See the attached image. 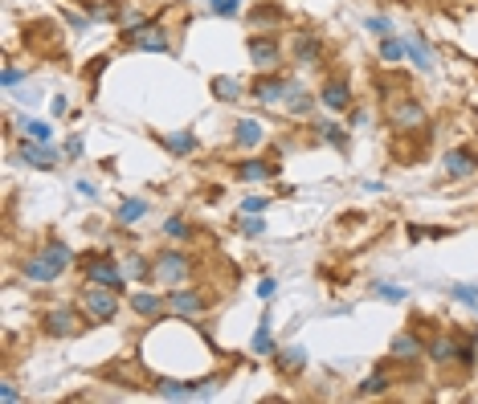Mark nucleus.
Instances as JSON below:
<instances>
[{"mask_svg":"<svg viewBox=\"0 0 478 404\" xmlns=\"http://www.w3.org/2000/svg\"><path fill=\"white\" fill-rule=\"evenodd\" d=\"M82 314L94 318V323H111L115 314H119V298H115V290L111 286H98V282H90L86 290H82Z\"/></svg>","mask_w":478,"mask_h":404,"instance_id":"f03ea898","label":"nucleus"},{"mask_svg":"<svg viewBox=\"0 0 478 404\" xmlns=\"http://www.w3.org/2000/svg\"><path fill=\"white\" fill-rule=\"evenodd\" d=\"M261 139H266V131H261L258 119H241V123H237V143H241V147H258Z\"/></svg>","mask_w":478,"mask_h":404,"instance_id":"f3484780","label":"nucleus"},{"mask_svg":"<svg viewBox=\"0 0 478 404\" xmlns=\"http://www.w3.org/2000/svg\"><path fill=\"white\" fill-rule=\"evenodd\" d=\"M25 139H37V143H49V123H42V119H25Z\"/></svg>","mask_w":478,"mask_h":404,"instance_id":"bb28decb","label":"nucleus"},{"mask_svg":"<svg viewBox=\"0 0 478 404\" xmlns=\"http://www.w3.org/2000/svg\"><path fill=\"white\" fill-rule=\"evenodd\" d=\"M21 82V70L17 66H4V86H17Z\"/></svg>","mask_w":478,"mask_h":404,"instance_id":"a19ab883","label":"nucleus"},{"mask_svg":"<svg viewBox=\"0 0 478 404\" xmlns=\"http://www.w3.org/2000/svg\"><path fill=\"white\" fill-rule=\"evenodd\" d=\"M164 233H168V237H176V241H184V237H188V224L180 221V217H172V221L164 224Z\"/></svg>","mask_w":478,"mask_h":404,"instance_id":"e433bc0d","label":"nucleus"},{"mask_svg":"<svg viewBox=\"0 0 478 404\" xmlns=\"http://www.w3.org/2000/svg\"><path fill=\"white\" fill-rule=\"evenodd\" d=\"M319 135H323L331 147H344V143H348V139H344V131H340L335 123H323V127H319Z\"/></svg>","mask_w":478,"mask_h":404,"instance_id":"72a5a7b5","label":"nucleus"},{"mask_svg":"<svg viewBox=\"0 0 478 404\" xmlns=\"http://www.w3.org/2000/svg\"><path fill=\"white\" fill-rule=\"evenodd\" d=\"M66 110H70V98H66V94H57V98H53V115H66Z\"/></svg>","mask_w":478,"mask_h":404,"instance_id":"37998d69","label":"nucleus"},{"mask_svg":"<svg viewBox=\"0 0 478 404\" xmlns=\"http://www.w3.org/2000/svg\"><path fill=\"white\" fill-rule=\"evenodd\" d=\"M392 356L401 359V363H413V359L421 356V343H417L413 335H396V339H392Z\"/></svg>","mask_w":478,"mask_h":404,"instance_id":"dca6fc26","label":"nucleus"},{"mask_svg":"<svg viewBox=\"0 0 478 404\" xmlns=\"http://www.w3.org/2000/svg\"><path fill=\"white\" fill-rule=\"evenodd\" d=\"M364 396H376V392H385V376H372V380H364V388H360Z\"/></svg>","mask_w":478,"mask_h":404,"instance_id":"4c0bfd02","label":"nucleus"},{"mask_svg":"<svg viewBox=\"0 0 478 404\" xmlns=\"http://www.w3.org/2000/svg\"><path fill=\"white\" fill-rule=\"evenodd\" d=\"M319 53H323V41H319V37H299V41H295V57H299L303 66L319 61Z\"/></svg>","mask_w":478,"mask_h":404,"instance_id":"a211bd4d","label":"nucleus"},{"mask_svg":"<svg viewBox=\"0 0 478 404\" xmlns=\"http://www.w3.org/2000/svg\"><path fill=\"white\" fill-rule=\"evenodd\" d=\"M250 57H254L258 70H270V66L278 61V45L270 41V37H254V41H250Z\"/></svg>","mask_w":478,"mask_h":404,"instance_id":"9b49d317","label":"nucleus"},{"mask_svg":"<svg viewBox=\"0 0 478 404\" xmlns=\"http://www.w3.org/2000/svg\"><path fill=\"white\" fill-rule=\"evenodd\" d=\"M405 53L413 57V66H417V70H425V74L434 70V53H430V45L421 41V37H413V41L405 45Z\"/></svg>","mask_w":478,"mask_h":404,"instance_id":"2eb2a0df","label":"nucleus"},{"mask_svg":"<svg viewBox=\"0 0 478 404\" xmlns=\"http://www.w3.org/2000/svg\"><path fill=\"white\" fill-rule=\"evenodd\" d=\"M131 311H139V314H160V298H156V294H135V298H131Z\"/></svg>","mask_w":478,"mask_h":404,"instance_id":"cd10ccee","label":"nucleus"},{"mask_svg":"<svg viewBox=\"0 0 478 404\" xmlns=\"http://www.w3.org/2000/svg\"><path fill=\"white\" fill-rule=\"evenodd\" d=\"M156 278H160L164 286H180V282L188 278V258H184V253H176V249L160 253V262H156Z\"/></svg>","mask_w":478,"mask_h":404,"instance_id":"39448f33","label":"nucleus"},{"mask_svg":"<svg viewBox=\"0 0 478 404\" xmlns=\"http://www.w3.org/2000/svg\"><path fill=\"white\" fill-rule=\"evenodd\" d=\"M213 94L225 98V102H233V98H241V82H237V78H217V82H213Z\"/></svg>","mask_w":478,"mask_h":404,"instance_id":"5701e85b","label":"nucleus"},{"mask_svg":"<svg viewBox=\"0 0 478 404\" xmlns=\"http://www.w3.org/2000/svg\"><path fill=\"white\" fill-rule=\"evenodd\" d=\"M143 213H147V204H143V200H123V204H119V221H123V224L139 221Z\"/></svg>","mask_w":478,"mask_h":404,"instance_id":"393cba45","label":"nucleus"},{"mask_svg":"<svg viewBox=\"0 0 478 404\" xmlns=\"http://www.w3.org/2000/svg\"><path fill=\"white\" fill-rule=\"evenodd\" d=\"M86 278L98 282V286H111V290H123V286H127V273L115 266L111 258H94V262H86Z\"/></svg>","mask_w":478,"mask_h":404,"instance_id":"20e7f679","label":"nucleus"},{"mask_svg":"<svg viewBox=\"0 0 478 404\" xmlns=\"http://www.w3.org/2000/svg\"><path fill=\"white\" fill-rule=\"evenodd\" d=\"M274 290H278V286H274V278H261V282H258V298H274Z\"/></svg>","mask_w":478,"mask_h":404,"instance_id":"ea45409f","label":"nucleus"},{"mask_svg":"<svg viewBox=\"0 0 478 404\" xmlns=\"http://www.w3.org/2000/svg\"><path fill=\"white\" fill-rule=\"evenodd\" d=\"M303 363H306V352H303V347H286V352L278 356V367H282V372H299Z\"/></svg>","mask_w":478,"mask_h":404,"instance_id":"4be33fe9","label":"nucleus"},{"mask_svg":"<svg viewBox=\"0 0 478 404\" xmlns=\"http://www.w3.org/2000/svg\"><path fill=\"white\" fill-rule=\"evenodd\" d=\"M376 294H380L385 302H405V294H409V290H405V286H389V282H380V286H376Z\"/></svg>","mask_w":478,"mask_h":404,"instance_id":"c756f323","label":"nucleus"},{"mask_svg":"<svg viewBox=\"0 0 478 404\" xmlns=\"http://www.w3.org/2000/svg\"><path fill=\"white\" fill-rule=\"evenodd\" d=\"M241 233H246V237H261V233H266V224H261V213H258V217H254V213H246V221H241Z\"/></svg>","mask_w":478,"mask_h":404,"instance_id":"473e14b6","label":"nucleus"},{"mask_svg":"<svg viewBox=\"0 0 478 404\" xmlns=\"http://www.w3.org/2000/svg\"><path fill=\"white\" fill-rule=\"evenodd\" d=\"M445 172H450L454 180L470 176V172H475V155H470V151H462V147H458V151H450V155H445Z\"/></svg>","mask_w":478,"mask_h":404,"instance_id":"ddd939ff","label":"nucleus"},{"mask_svg":"<svg viewBox=\"0 0 478 404\" xmlns=\"http://www.w3.org/2000/svg\"><path fill=\"white\" fill-rule=\"evenodd\" d=\"M450 294H454L458 302H466V307H478V286H466V282H462V286H454Z\"/></svg>","mask_w":478,"mask_h":404,"instance_id":"7c9ffc66","label":"nucleus"},{"mask_svg":"<svg viewBox=\"0 0 478 404\" xmlns=\"http://www.w3.org/2000/svg\"><path fill=\"white\" fill-rule=\"evenodd\" d=\"M160 396L168 401H192V396H213L217 392V380H201V384H188V380H160L156 384Z\"/></svg>","mask_w":478,"mask_h":404,"instance_id":"7ed1b4c3","label":"nucleus"},{"mask_svg":"<svg viewBox=\"0 0 478 404\" xmlns=\"http://www.w3.org/2000/svg\"><path fill=\"white\" fill-rule=\"evenodd\" d=\"M168 302H172L176 314H201V307H205V302H201V294H192V290H172V298H168Z\"/></svg>","mask_w":478,"mask_h":404,"instance_id":"4468645a","label":"nucleus"},{"mask_svg":"<svg viewBox=\"0 0 478 404\" xmlns=\"http://www.w3.org/2000/svg\"><path fill=\"white\" fill-rule=\"evenodd\" d=\"M209 8H213L217 17H233V12L241 8V0H209Z\"/></svg>","mask_w":478,"mask_h":404,"instance_id":"c9c22d12","label":"nucleus"},{"mask_svg":"<svg viewBox=\"0 0 478 404\" xmlns=\"http://www.w3.org/2000/svg\"><path fill=\"white\" fill-rule=\"evenodd\" d=\"M237 176L241 180H270L274 168H270V164H258V160H246V164H237Z\"/></svg>","mask_w":478,"mask_h":404,"instance_id":"412c9836","label":"nucleus"},{"mask_svg":"<svg viewBox=\"0 0 478 404\" xmlns=\"http://www.w3.org/2000/svg\"><path fill=\"white\" fill-rule=\"evenodd\" d=\"M254 352H258V356H270V352H274V339H270V314H261V318H258V331H254Z\"/></svg>","mask_w":478,"mask_h":404,"instance_id":"6ab92c4d","label":"nucleus"},{"mask_svg":"<svg viewBox=\"0 0 478 404\" xmlns=\"http://www.w3.org/2000/svg\"><path fill=\"white\" fill-rule=\"evenodd\" d=\"M266 204H270L266 196H246V204H241V209H246V213H266Z\"/></svg>","mask_w":478,"mask_h":404,"instance_id":"58836bf2","label":"nucleus"},{"mask_svg":"<svg viewBox=\"0 0 478 404\" xmlns=\"http://www.w3.org/2000/svg\"><path fill=\"white\" fill-rule=\"evenodd\" d=\"M164 147H168V151H176V155H188V151L196 147V135H192V131H176V135H168V139H164Z\"/></svg>","mask_w":478,"mask_h":404,"instance_id":"aec40b11","label":"nucleus"},{"mask_svg":"<svg viewBox=\"0 0 478 404\" xmlns=\"http://www.w3.org/2000/svg\"><path fill=\"white\" fill-rule=\"evenodd\" d=\"M66 155L78 160V155H82V139H70V143H66Z\"/></svg>","mask_w":478,"mask_h":404,"instance_id":"c03bdc74","label":"nucleus"},{"mask_svg":"<svg viewBox=\"0 0 478 404\" xmlns=\"http://www.w3.org/2000/svg\"><path fill=\"white\" fill-rule=\"evenodd\" d=\"M380 57H385V61H401V57H405V45L396 41V37H380Z\"/></svg>","mask_w":478,"mask_h":404,"instance_id":"c85d7f7f","label":"nucleus"},{"mask_svg":"<svg viewBox=\"0 0 478 404\" xmlns=\"http://www.w3.org/2000/svg\"><path fill=\"white\" fill-rule=\"evenodd\" d=\"M45 331H49V335H74V331H78V314L66 311V307H62V311H49L45 314Z\"/></svg>","mask_w":478,"mask_h":404,"instance_id":"1a4fd4ad","label":"nucleus"},{"mask_svg":"<svg viewBox=\"0 0 478 404\" xmlns=\"http://www.w3.org/2000/svg\"><path fill=\"white\" fill-rule=\"evenodd\" d=\"M21 164H29V168H53L57 155H53L45 143H37V139H25V147H21Z\"/></svg>","mask_w":478,"mask_h":404,"instance_id":"6e6552de","label":"nucleus"},{"mask_svg":"<svg viewBox=\"0 0 478 404\" xmlns=\"http://www.w3.org/2000/svg\"><path fill=\"white\" fill-rule=\"evenodd\" d=\"M368 33H376V37H392V21H385V17H368Z\"/></svg>","mask_w":478,"mask_h":404,"instance_id":"f704fd0d","label":"nucleus"},{"mask_svg":"<svg viewBox=\"0 0 478 404\" xmlns=\"http://www.w3.org/2000/svg\"><path fill=\"white\" fill-rule=\"evenodd\" d=\"M78 192H82V196H98V188H94L90 180H78Z\"/></svg>","mask_w":478,"mask_h":404,"instance_id":"a18cd8bd","label":"nucleus"},{"mask_svg":"<svg viewBox=\"0 0 478 404\" xmlns=\"http://www.w3.org/2000/svg\"><path fill=\"white\" fill-rule=\"evenodd\" d=\"M123 273H127V278H143V273H147V262H143L139 253H127V262H123Z\"/></svg>","mask_w":478,"mask_h":404,"instance_id":"2f4dec72","label":"nucleus"},{"mask_svg":"<svg viewBox=\"0 0 478 404\" xmlns=\"http://www.w3.org/2000/svg\"><path fill=\"white\" fill-rule=\"evenodd\" d=\"M389 123H392V127H401V131H409V127H421V123H425V110H421V102L405 98V102H396V106L389 110Z\"/></svg>","mask_w":478,"mask_h":404,"instance_id":"0eeeda50","label":"nucleus"},{"mask_svg":"<svg viewBox=\"0 0 478 404\" xmlns=\"http://www.w3.org/2000/svg\"><path fill=\"white\" fill-rule=\"evenodd\" d=\"M17 98H21V102H37L42 94H37V90H29V86H25V90H21V94H17Z\"/></svg>","mask_w":478,"mask_h":404,"instance_id":"49530a36","label":"nucleus"},{"mask_svg":"<svg viewBox=\"0 0 478 404\" xmlns=\"http://www.w3.org/2000/svg\"><path fill=\"white\" fill-rule=\"evenodd\" d=\"M286 106H291L295 115H306V110H311V94H303L299 86H291L286 90Z\"/></svg>","mask_w":478,"mask_h":404,"instance_id":"b1692460","label":"nucleus"},{"mask_svg":"<svg viewBox=\"0 0 478 404\" xmlns=\"http://www.w3.org/2000/svg\"><path fill=\"white\" fill-rule=\"evenodd\" d=\"M351 90H348V82H344V78H331V82H327V86H323V94H319V98H323V106H331V110H348V98Z\"/></svg>","mask_w":478,"mask_h":404,"instance_id":"9d476101","label":"nucleus"},{"mask_svg":"<svg viewBox=\"0 0 478 404\" xmlns=\"http://www.w3.org/2000/svg\"><path fill=\"white\" fill-rule=\"evenodd\" d=\"M286 90H291L286 78H258V82H254V98H258V102H278Z\"/></svg>","mask_w":478,"mask_h":404,"instance_id":"f8f14e48","label":"nucleus"},{"mask_svg":"<svg viewBox=\"0 0 478 404\" xmlns=\"http://www.w3.org/2000/svg\"><path fill=\"white\" fill-rule=\"evenodd\" d=\"M430 356H434L437 363H450V359L458 356V347H454L450 339H434V343H430Z\"/></svg>","mask_w":478,"mask_h":404,"instance_id":"a878e982","label":"nucleus"},{"mask_svg":"<svg viewBox=\"0 0 478 404\" xmlns=\"http://www.w3.org/2000/svg\"><path fill=\"white\" fill-rule=\"evenodd\" d=\"M70 258H74V253H70V245L49 241L42 253H33V258L25 262V278H29V282H53L62 269L70 266Z\"/></svg>","mask_w":478,"mask_h":404,"instance_id":"f257e3e1","label":"nucleus"},{"mask_svg":"<svg viewBox=\"0 0 478 404\" xmlns=\"http://www.w3.org/2000/svg\"><path fill=\"white\" fill-rule=\"evenodd\" d=\"M0 396H4V401H8V404H17V401H21V392H17L12 384H0Z\"/></svg>","mask_w":478,"mask_h":404,"instance_id":"79ce46f5","label":"nucleus"},{"mask_svg":"<svg viewBox=\"0 0 478 404\" xmlns=\"http://www.w3.org/2000/svg\"><path fill=\"white\" fill-rule=\"evenodd\" d=\"M131 45H135V49H147V53H164V49H168V33H164V25L143 21V25L131 33Z\"/></svg>","mask_w":478,"mask_h":404,"instance_id":"423d86ee","label":"nucleus"}]
</instances>
